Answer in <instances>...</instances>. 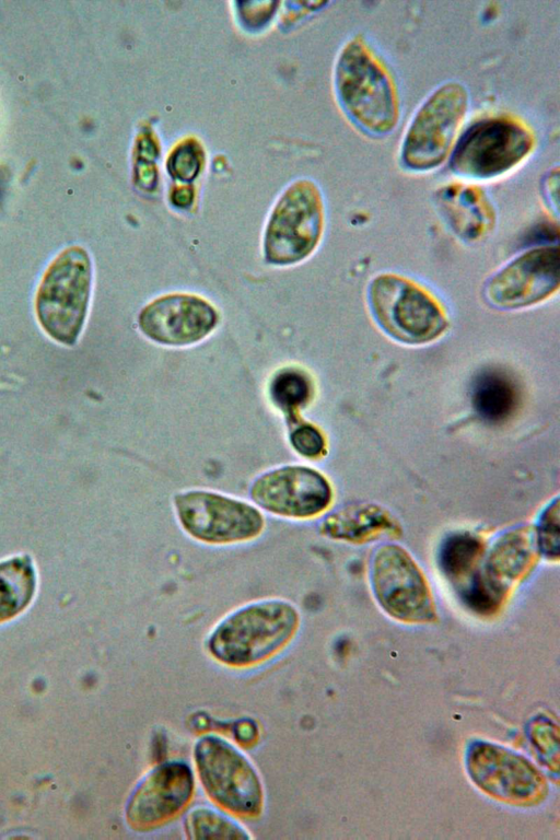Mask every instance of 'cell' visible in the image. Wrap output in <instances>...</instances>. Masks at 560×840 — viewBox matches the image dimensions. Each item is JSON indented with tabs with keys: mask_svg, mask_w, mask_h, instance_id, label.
I'll return each instance as SVG.
<instances>
[{
	"mask_svg": "<svg viewBox=\"0 0 560 840\" xmlns=\"http://www.w3.org/2000/svg\"><path fill=\"white\" fill-rule=\"evenodd\" d=\"M334 85L343 114L361 133L383 138L399 126L402 101L397 78L366 36L355 34L343 43L335 63Z\"/></svg>",
	"mask_w": 560,
	"mask_h": 840,
	"instance_id": "1",
	"label": "cell"
},
{
	"mask_svg": "<svg viewBox=\"0 0 560 840\" xmlns=\"http://www.w3.org/2000/svg\"><path fill=\"white\" fill-rule=\"evenodd\" d=\"M471 107L468 88L459 80L435 86L418 105L401 137L398 159L413 174L441 167L451 156Z\"/></svg>",
	"mask_w": 560,
	"mask_h": 840,
	"instance_id": "2",
	"label": "cell"
},
{
	"mask_svg": "<svg viewBox=\"0 0 560 840\" xmlns=\"http://www.w3.org/2000/svg\"><path fill=\"white\" fill-rule=\"evenodd\" d=\"M536 145L535 132L522 119L485 117L460 132L448 159L450 170L468 182L498 179L522 166Z\"/></svg>",
	"mask_w": 560,
	"mask_h": 840,
	"instance_id": "3",
	"label": "cell"
},
{
	"mask_svg": "<svg viewBox=\"0 0 560 840\" xmlns=\"http://www.w3.org/2000/svg\"><path fill=\"white\" fill-rule=\"evenodd\" d=\"M92 279L91 258L80 246L63 249L47 267L35 311L39 325L54 340L67 346L77 342L88 315Z\"/></svg>",
	"mask_w": 560,
	"mask_h": 840,
	"instance_id": "4",
	"label": "cell"
},
{
	"mask_svg": "<svg viewBox=\"0 0 560 840\" xmlns=\"http://www.w3.org/2000/svg\"><path fill=\"white\" fill-rule=\"evenodd\" d=\"M298 622V612L289 603H255L226 617L212 632L208 648L224 664L252 665L281 649Z\"/></svg>",
	"mask_w": 560,
	"mask_h": 840,
	"instance_id": "5",
	"label": "cell"
},
{
	"mask_svg": "<svg viewBox=\"0 0 560 840\" xmlns=\"http://www.w3.org/2000/svg\"><path fill=\"white\" fill-rule=\"evenodd\" d=\"M370 304L378 325L407 343L435 339L446 322L435 301L423 290L395 276H380L371 284Z\"/></svg>",
	"mask_w": 560,
	"mask_h": 840,
	"instance_id": "6",
	"label": "cell"
},
{
	"mask_svg": "<svg viewBox=\"0 0 560 840\" xmlns=\"http://www.w3.org/2000/svg\"><path fill=\"white\" fill-rule=\"evenodd\" d=\"M196 766L209 796L225 809L243 816L258 815L262 790L249 761L228 742L201 738L195 748Z\"/></svg>",
	"mask_w": 560,
	"mask_h": 840,
	"instance_id": "7",
	"label": "cell"
},
{
	"mask_svg": "<svg viewBox=\"0 0 560 840\" xmlns=\"http://www.w3.org/2000/svg\"><path fill=\"white\" fill-rule=\"evenodd\" d=\"M324 225V205L319 189L302 182L276 207L265 236L266 260L292 265L306 258L317 246Z\"/></svg>",
	"mask_w": 560,
	"mask_h": 840,
	"instance_id": "8",
	"label": "cell"
},
{
	"mask_svg": "<svg viewBox=\"0 0 560 840\" xmlns=\"http://www.w3.org/2000/svg\"><path fill=\"white\" fill-rule=\"evenodd\" d=\"M466 769L476 786L506 804L535 805L547 793L544 774L528 759L492 743H471L466 754Z\"/></svg>",
	"mask_w": 560,
	"mask_h": 840,
	"instance_id": "9",
	"label": "cell"
},
{
	"mask_svg": "<svg viewBox=\"0 0 560 840\" xmlns=\"http://www.w3.org/2000/svg\"><path fill=\"white\" fill-rule=\"evenodd\" d=\"M183 528L196 539L209 544H228L250 539L264 526L254 506L222 494L192 490L174 499Z\"/></svg>",
	"mask_w": 560,
	"mask_h": 840,
	"instance_id": "10",
	"label": "cell"
},
{
	"mask_svg": "<svg viewBox=\"0 0 560 840\" xmlns=\"http://www.w3.org/2000/svg\"><path fill=\"white\" fill-rule=\"evenodd\" d=\"M372 579L380 605L394 618L406 622H425L434 618L428 586L400 548L387 546L378 551Z\"/></svg>",
	"mask_w": 560,
	"mask_h": 840,
	"instance_id": "11",
	"label": "cell"
},
{
	"mask_svg": "<svg viewBox=\"0 0 560 840\" xmlns=\"http://www.w3.org/2000/svg\"><path fill=\"white\" fill-rule=\"evenodd\" d=\"M215 308L198 295L160 296L140 312L138 324L149 339L166 346H188L207 337L218 324Z\"/></svg>",
	"mask_w": 560,
	"mask_h": 840,
	"instance_id": "12",
	"label": "cell"
},
{
	"mask_svg": "<svg viewBox=\"0 0 560 840\" xmlns=\"http://www.w3.org/2000/svg\"><path fill=\"white\" fill-rule=\"evenodd\" d=\"M250 497L260 508L287 517H308L330 502L327 480L303 466H284L259 476L250 487Z\"/></svg>",
	"mask_w": 560,
	"mask_h": 840,
	"instance_id": "13",
	"label": "cell"
},
{
	"mask_svg": "<svg viewBox=\"0 0 560 840\" xmlns=\"http://www.w3.org/2000/svg\"><path fill=\"white\" fill-rule=\"evenodd\" d=\"M559 285L558 246H539L522 254L488 284L487 298L498 307H522L539 302Z\"/></svg>",
	"mask_w": 560,
	"mask_h": 840,
	"instance_id": "14",
	"label": "cell"
},
{
	"mask_svg": "<svg viewBox=\"0 0 560 840\" xmlns=\"http://www.w3.org/2000/svg\"><path fill=\"white\" fill-rule=\"evenodd\" d=\"M194 790V777L182 762H168L148 774L132 794L127 819L137 829L159 825L179 813Z\"/></svg>",
	"mask_w": 560,
	"mask_h": 840,
	"instance_id": "15",
	"label": "cell"
},
{
	"mask_svg": "<svg viewBox=\"0 0 560 840\" xmlns=\"http://www.w3.org/2000/svg\"><path fill=\"white\" fill-rule=\"evenodd\" d=\"M36 587V568L28 555L0 560V623L23 612L33 600Z\"/></svg>",
	"mask_w": 560,
	"mask_h": 840,
	"instance_id": "16",
	"label": "cell"
},
{
	"mask_svg": "<svg viewBox=\"0 0 560 840\" xmlns=\"http://www.w3.org/2000/svg\"><path fill=\"white\" fill-rule=\"evenodd\" d=\"M516 385L503 371H482L472 385V405L481 418L490 422L505 420L515 410Z\"/></svg>",
	"mask_w": 560,
	"mask_h": 840,
	"instance_id": "17",
	"label": "cell"
},
{
	"mask_svg": "<svg viewBox=\"0 0 560 840\" xmlns=\"http://www.w3.org/2000/svg\"><path fill=\"white\" fill-rule=\"evenodd\" d=\"M528 558L527 536L509 534L497 544L485 575L504 592L503 579H515L526 567Z\"/></svg>",
	"mask_w": 560,
	"mask_h": 840,
	"instance_id": "18",
	"label": "cell"
},
{
	"mask_svg": "<svg viewBox=\"0 0 560 840\" xmlns=\"http://www.w3.org/2000/svg\"><path fill=\"white\" fill-rule=\"evenodd\" d=\"M481 551L480 540L468 533L454 534L442 545L439 562L444 574L457 580L466 574Z\"/></svg>",
	"mask_w": 560,
	"mask_h": 840,
	"instance_id": "19",
	"label": "cell"
},
{
	"mask_svg": "<svg viewBox=\"0 0 560 840\" xmlns=\"http://www.w3.org/2000/svg\"><path fill=\"white\" fill-rule=\"evenodd\" d=\"M311 390L307 375L292 368L279 371L270 384L272 401L287 413H292L304 405L310 399Z\"/></svg>",
	"mask_w": 560,
	"mask_h": 840,
	"instance_id": "20",
	"label": "cell"
},
{
	"mask_svg": "<svg viewBox=\"0 0 560 840\" xmlns=\"http://www.w3.org/2000/svg\"><path fill=\"white\" fill-rule=\"evenodd\" d=\"M186 830L191 839H248L234 821L206 808H197L186 818Z\"/></svg>",
	"mask_w": 560,
	"mask_h": 840,
	"instance_id": "21",
	"label": "cell"
},
{
	"mask_svg": "<svg viewBox=\"0 0 560 840\" xmlns=\"http://www.w3.org/2000/svg\"><path fill=\"white\" fill-rule=\"evenodd\" d=\"M559 732L557 725L546 719H537L530 726L529 736L539 754L549 762L550 768L558 769Z\"/></svg>",
	"mask_w": 560,
	"mask_h": 840,
	"instance_id": "22",
	"label": "cell"
},
{
	"mask_svg": "<svg viewBox=\"0 0 560 840\" xmlns=\"http://www.w3.org/2000/svg\"><path fill=\"white\" fill-rule=\"evenodd\" d=\"M538 544L541 552L550 558L559 555V506L558 500L544 513L538 527Z\"/></svg>",
	"mask_w": 560,
	"mask_h": 840,
	"instance_id": "23",
	"label": "cell"
},
{
	"mask_svg": "<svg viewBox=\"0 0 560 840\" xmlns=\"http://www.w3.org/2000/svg\"><path fill=\"white\" fill-rule=\"evenodd\" d=\"M290 441L299 454L310 458L319 456L325 446L322 433L311 424H303L292 430Z\"/></svg>",
	"mask_w": 560,
	"mask_h": 840,
	"instance_id": "24",
	"label": "cell"
},
{
	"mask_svg": "<svg viewBox=\"0 0 560 840\" xmlns=\"http://www.w3.org/2000/svg\"><path fill=\"white\" fill-rule=\"evenodd\" d=\"M542 191L550 207L556 211L558 209V187H559V171L558 166L550 168L542 177Z\"/></svg>",
	"mask_w": 560,
	"mask_h": 840,
	"instance_id": "25",
	"label": "cell"
}]
</instances>
